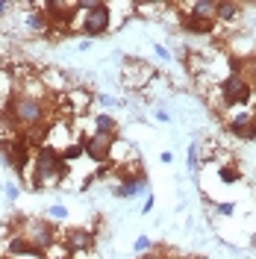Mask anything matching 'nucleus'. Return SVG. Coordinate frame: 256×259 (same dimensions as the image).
<instances>
[{
	"mask_svg": "<svg viewBox=\"0 0 256 259\" xmlns=\"http://www.w3.org/2000/svg\"><path fill=\"white\" fill-rule=\"evenodd\" d=\"M50 100H53V97H50L48 89H38V92L15 89V92H12V100H9L3 109L15 118L18 130H30V127H35V124H45V118L53 112Z\"/></svg>",
	"mask_w": 256,
	"mask_h": 259,
	"instance_id": "obj_1",
	"label": "nucleus"
},
{
	"mask_svg": "<svg viewBox=\"0 0 256 259\" xmlns=\"http://www.w3.org/2000/svg\"><path fill=\"white\" fill-rule=\"evenodd\" d=\"M68 174V165L59 159V153L53 147L41 145L35 147V156H32V171H30V189H48V186H56L62 183V177Z\"/></svg>",
	"mask_w": 256,
	"mask_h": 259,
	"instance_id": "obj_2",
	"label": "nucleus"
},
{
	"mask_svg": "<svg viewBox=\"0 0 256 259\" xmlns=\"http://www.w3.org/2000/svg\"><path fill=\"white\" fill-rule=\"evenodd\" d=\"M218 95H221L224 109H236V106H247L253 100V85L241 74H227L224 80L218 82Z\"/></svg>",
	"mask_w": 256,
	"mask_h": 259,
	"instance_id": "obj_3",
	"label": "nucleus"
},
{
	"mask_svg": "<svg viewBox=\"0 0 256 259\" xmlns=\"http://www.w3.org/2000/svg\"><path fill=\"white\" fill-rule=\"evenodd\" d=\"M82 35H89V38H97V35H106V32L112 30V9H109V3H100L95 0L92 3V9L89 12H82Z\"/></svg>",
	"mask_w": 256,
	"mask_h": 259,
	"instance_id": "obj_4",
	"label": "nucleus"
},
{
	"mask_svg": "<svg viewBox=\"0 0 256 259\" xmlns=\"http://www.w3.org/2000/svg\"><path fill=\"white\" fill-rule=\"evenodd\" d=\"M115 136H100V133H89L82 139V156L95 162V165H106L112 159V150H115Z\"/></svg>",
	"mask_w": 256,
	"mask_h": 259,
	"instance_id": "obj_5",
	"label": "nucleus"
},
{
	"mask_svg": "<svg viewBox=\"0 0 256 259\" xmlns=\"http://www.w3.org/2000/svg\"><path fill=\"white\" fill-rule=\"evenodd\" d=\"M27 239H30L38 250H45V253H48V247L56 244V224H50L48 218L27 221Z\"/></svg>",
	"mask_w": 256,
	"mask_h": 259,
	"instance_id": "obj_6",
	"label": "nucleus"
},
{
	"mask_svg": "<svg viewBox=\"0 0 256 259\" xmlns=\"http://www.w3.org/2000/svg\"><path fill=\"white\" fill-rule=\"evenodd\" d=\"M227 130H230L236 139L253 142L256 139V112H236L230 121H227Z\"/></svg>",
	"mask_w": 256,
	"mask_h": 259,
	"instance_id": "obj_7",
	"label": "nucleus"
},
{
	"mask_svg": "<svg viewBox=\"0 0 256 259\" xmlns=\"http://www.w3.org/2000/svg\"><path fill=\"white\" fill-rule=\"evenodd\" d=\"M65 247L71 253H89L95 247V233L92 230H82V227H71L65 233Z\"/></svg>",
	"mask_w": 256,
	"mask_h": 259,
	"instance_id": "obj_8",
	"label": "nucleus"
},
{
	"mask_svg": "<svg viewBox=\"0 0 256 259\" xmlns=\"http://www.w3.org/2000/svg\"><path fill=\"white\" fill-rule=\"evenodd\" d=\"M6 256H12V259H18V256L45 259V250H38V247H35V244L24 236V233H15V236L9 239V244H6Z\"/></svg>",
	"mask_w": 256,
	"mask_h": 259,
	"instance_id": "obj_9",
	"label": "nucleus"
},
{
	"mask_svg": "<svg viewBox=\"0 0 256 259\" xmlns=\"http://www.w3.org/2000/svg\"><path fill=\"white\" fill-rule=\"evenodd\" d=\"M183 30L192 35H212L215 32V18H194V15H183Z\"/></svg>",
	"mask_w": 256,
	"mask_h": 259,
	"instance_id": "obj_10",
	"label": "nucleus"
},
{
	"mask_svg": "<svg viewBox=\"0 0 256 259\" xmlns=\"http://www.w3.org/2000/svg\"><path fill=\"white\" fill-rule=\"evenodd\" d=\"M24 24H27V30H32V32H48L50 30V21H48V15L41 12V3L30 6V12H27V18H24Z\"/></svg>",
	"mask_w": 256,
	"mask_h": 259,
	"instance_id": "obj_11",
	"label": "nucleus"
},
{
	"mask_svg": "<svg viewBox=\"0 0 256 259\" xmlns=\"http://www.w3.org/2000/svg\"><path fill=\"white\" fill-rule=\"evenodd\" d=\"M92 133H100V136H115L118 139V121H115L112 115L106 112H97L95 118H92Z\"/></svg>",
	"mask_w": 256,
	"mask_h": 259,
	"instance_id": "obj_12",
	"label": "nucleus"
},
{
	"mask_svg": "<svg viewBox=\"0 0 256 259\" xmlns=\"http://www.w3.org/2000/svg\"><path fill=\"white\" fill-rule=\"evenodd\" d=\"M239 15H241V3L224 0V3L215 6V21H239Z\"/></svg>",
	"mask_w": 256,
	"mask_h": 259,
	"instance_id": "obj_13",
	"label": "nucleus"
},
{
	"mask_svg": "<svg viewBox=\"0 0 256 259\" xmlns=\"http://www.w3.org/2000/svg\"><path fill=\"white\" fill-rule=\"evenodd\" d=\"M215 6H218V0H194V3H189V15L215 18Z\"/></svg>",
	"mask_w": 256,
	"mask_h": 259,
	"instance_id": "obj_14",
	"label": "nucleus"
},
{
	"mask_svg": "<svg viewBox=\"0 0 256 259\" xmlns=\"http://www.w3.org/2000/svg\"><path fill=\"white\" fill-rule=\"evenodd\" d=\"M82 156V142H74V145H65L62 150H59V159L65 162V165H71V162H77Z\"/></svg>",
	"mask_w": 256,
	"mask_h": 259,
	"instance_id": "obj_15",
	"label": "nucleus"
},
{
	"mask_svg": "<svg viewBox=\"0 0 256 259\" xmlns=\"http://www.w3.org/2000/svg\"><path fill=\"white\" fill-rule=\"evenodd\" d=\"M65 100L71 103V112H82V109L89 106V100H92V97L86 95V92H68V95H65Z\"/></svg>",
	"mask_w": 256,
	"mask_h": 259,
	"instance_id": "obj_16",
	"label": "nucleus"
},
{
	"mask_svg": "<svg viewBox=\"0 0 256 259\" xmlns=\"http://www.w3.org/2000/svg\"><path fill=\"white\" fill-rule=\"evenodd\" d=\"M218 177H221V183H224V186H236V183L241 180V171L236 168V165H224V168L218 171Z\"/></svg>",
	"mask_w": 256,
	"mask_h": 259,
	"instance_id": "obj_17",
	"label": "nucleus"
},
{
	"mask_svg": "<svg viewBox=\"0 0 256 259\" xmlns=\"http://www.w3.org/2000/svg\"><path fill=\"white\" fill-rule=\"evenodd\" d=\"M186 165H189V171H197V165H200V150H197V145H189Z\"/></svg>",
	"mask_w": 256,
	"mask_h": 259,
	"instance_id": "obj_18",
	"label": "nucleus"
},
{
	"mask_svg": "<svg viewBox=\"0 0 256 259\" xmlns=\"http://www.w3.org/2000/svg\"><path fill=\"white\" fill-rule=\"evenodd\" d=\"M244 80L256 89V56H250V59L244 62Z\"/></svg>",
	"mask_w": 256,
	"mask_h": 259,
	"instance_id": "obj_19",
	"label": "nucleus"
},
{
	"mask_svg": "<svg viewBox=\"0 0 256 259\" xmlns=\"http://www.w3.org/2000/svg\"><path fill=\"white\" fill-rule=\"evenodd\" d=\"M133 250H136L139 256H142V253H150V250H153V242H150L147 236H139V239H136V244H133Z\"/></svg>",
	"mask_w": 256,
	"mask_h": 259,
	"instance_id": "obj_20",
	"label": "nucleus"
},
{
	"mask_svg": "<svg viewBox=\"0 0 256 259\" xmlns=\"http://www.w3.org/2000/svg\"><path fill=\"white\" fill-rule=\"evenodd\" d=\"M48 218H53V221H65V218H68V209L59 206V203H53V206L48 209Z\"/></svg>",
	"mask_w": 256,
	"mask_h": 259,
	"instance_id": "obj_21",
	"label": "nucleus"
},
{
	"mask_svg": "<svg viewBox=\"0 0 256 259\" xmlns=\"http://www.w3.org/2000/svg\"><path fill=\"white\" fill-rule=\"evenodd\" d=\"M215 212H218V215H233V212H236V203L224 200V203H218V206H215Z\"/></svg>",
	"mask_w": 256,
	"mask_h": 259,
	"instance_id": "obj_22",
	"label": "nucleus"
},
{
	"mask_svg": "<svg viewBox=\"0 0 256 259\" xmlns=\"http://www.w3.org/2000/svg\"><path fill=\"white\" fill-rule=\"evenodd\" d=\"M153 50H156V56H159V59H165V62L171 59V50H168V48H162V45H153Z\"/></svg>",
	"mask_w": 256,
	"mask_h": 259,
	"instance_id": "obj_23",
	"label": "nucleus"
},
{
	"mask_svg": "<svg viewBox=\"0 0 256 259\" xmlns=\"http://www.w3.org/2000/svg\"><path fill=\"white\" fill-rule=\"evenodd\" d=\"M153 200H156V197H153V194L147 192V197H144V203H142V212H144V215H147V212L153 209Z\"/></svg>",
	"mask_w": 256,
	"mask_h": 259,
	"instance_id": "obj_24",
	"label": "nucleus"
},
{
	"mask_svg": "<svg viewBox=\"0 0 256 259\" xmlns=\"http://www.w3.org/2000/svg\"><path fill=\"white\" fill-rule=\"evenodd\" d=\"M100 103H103V106H115L118 100H115V97H106V95H100ZM118 106H121V103H118Z\"/></svg>",
	"mask_w": 256,
	"mask_h": 259,
	"instance_id": "obj_25",
	"label": "nucleus"
},
{
	"mask_svg": "<svg viewBox=\"0 0 256 259\" xmlns=\"http://www.w3.org/2000/svg\"><path fill=\"white\" fill-rule=\"evenodd\" d=\"M6 194H9V200H18V186H6Z\"/></svg>",
	"mask_w": 256,
	"mask_h": 259,
	"instance_id": "obj_26",
	"label": "nucleus"
},
{
	"mask_svg": "<svg viewBox=\"0 0 256 259\" xmlns=\"http://www.w3.org/2000/svg\"><path fill=\"white\" fill-rule=\"evenodd\" d=\"M139 259H165V256H162V253H156V250H150V253H142Z\"/></svg>",
	"mask_w": 256,
	"mask_h": 259,
	"instance_id": "obj_27",
	"label": "nucleus"
},
{
	"mask_svg": "<svg viewBox=\"0 0 256 259\" xmlns=\"http://www.w3.org/2000/svg\"><path fill=\"white\" fill-rule=\"evenodd\" d=\"M9 9H12V3H6V0H0V18L6 15V12H9Z\"/></svg>",
	"mask_w": 256,
	"mask_h": 259,
	"instance_id": "obj_28",
	"label": "nucleus"
},
{
	"mask_svg": "<svg viewBox=\"0 0 256 259\" xmlns=\"http://www.w3.org/2000/svg\"><path fill=\"white\" fill-rule=\"evenodd\" d=\"M159 159L168 165V162H174V153H168V150H165V153H159Z\"/></svg>",
	"mask_w": 256,
	"mask_h": 259,
	"instance_id": "obj_29",
	"label": "nucleus"
},
{
	"mask_svg": "<svg viewBox=\"0 0 256 259\" xmlns=\"http://www.w3.org/2000/svg\"><path fill=\"white\" fill-rule=\"evenodd\" d=\"M156 118H159V121H168V118H171V115L165 112V109H156Z\"/></svg>",
	"mask_w": 256,
	"mask_h": 259,
	"instance_id": "obj_30",
	"label": "nucleus"
},
{
	"mask_svg": "<svg viewBox=\"0 0 256 259\" xmlns=\"http://www.w3.org/2000/svg\"><path fill=\"white\" fill-rule=\"evenodd\" d=\"M250 244H253V247H256V233H253V236H250Z\"/></svg>",
	"mask_w": 256,
	"mask_h": 259,
	"instance_id": "obj_31",
	"label": "nucleus"
},
{
	"mask_svg": "<svg viewBox=\"0 0 256 259\" xmlns=\"http://www.w3.org/2000/svg\"><path fill=\"white\" fill-rule=\"evenodd\" d=\"M0 259H12V256H0Z\"/></svg>",
	"mask_w": 256,
	"mask_h": 259,
	"instance_id": "obj_32",
	"label": "nucleus"
}]
</instances>
